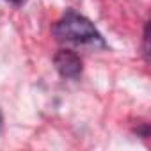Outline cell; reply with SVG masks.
Segmentation results:
<instances>
[{"mask_svg": "<svg viewBox=\"0 0 151 151\" xmlns=\"http://www.w3.org/2000/svg\"><path fill=\"white\" fill-rule=\"evenodd\" d=\"M53 36L64 43L75 45H100L105 46L101 34L91 20L77 11H66L53 25Z\"/></svg>", "mask_w": 151, "mask_h": 151, "instance_id": "cell-1", "label": "cell"}, {"mask_svg": "<svg viewBox=\"0 0 151 151\" xmlns=\"http://www.w3.org/2000/svg\"><path fill=\"white\" fill-rule=\"evenodd\" d=\"M53 66L62 78L75 80L82 73V59L73 50H59L53 57Z\"/></svg>", "mask_w": 151, "mask_h": 151, "instance_id": "cell-2", "label": "cell"}, {"mask_svg": "<svg viewBox=\"0 0 151 151\" xmlns=\"http://www.w3.org/2000/svg\"><path fill=\"white\" fill-rule=\"evenodd\" d=\"M142 43H144V57H146V60H147V57H149V23H146V27H144V34H142Z\"/></svg>", "mask_w": 151, "mask_h": 151, "instance_id": "cell-3", "label": "cell"}, {"mask_svg": "<svg viewBox=\"0 0 151 151\" xmlns=\"http://www.w3.org/2000/svg\"><path fill=\"white\" fill-rule=\"evenodd\" d=\"M7 2H9V4H13V6H23L27 0H7Z\"/></svg>", "mask_w": 151, "mask_h": 151, "instance_id": "cell-4", "label": "cell"}, {"mask_svg": "<svg viewBox=\"0 0 151 151\" xmlns=\"http://www.w3.org/2000/svg\"><path fill=\"white\" fill-rule=\"evenodd\" d=\"M0 128H2V114H0Z\"/></svg>", "mask_w": 151, "mask_h": 151, "instance_id": "cell-5", "label": "cell"}]
</instances>
